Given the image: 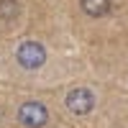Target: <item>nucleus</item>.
<instances>
[{"label": "nucleus", "instance_id": "f257e3e1", "mask_svg": "<svg viewBox=\"0 0 128 128\" xmlns=\"http://www.w3.org/2000/svg\"><path fill=\"white\" fill-rule=\"evenodd\" d=\"M18 56V64L23 69H38L41 64L46 62V49L38 44V41H23L16 51Z\"/></svg>", "mask_w": 128, "mask_h": 128}, {"label": "nucleus", "instance_id": "f03ea898", "mask_svg": "<svg viewBox=\"0 0 128 128\" xmlns=\"http://www.w3.org/2000/svg\"><path fill=\"white\" fill-rule=\"evenodd\" d=\"M18 120L23 123L26 128H41V126H46V120H49V113H46V108L41 102H23L18 108Z\"/></svg>", "mask_w": 128, "mask_h": 128}, {"label": "nucleus", "instance_id": "7ed1b4c3", "mask_svg": "<svg viewBox=\"0 0 128 128\" xmlns=\"http://www.w3.org/2000/svg\"><path fill=\"white\" fill-rule=\"evenodd\" d=\"M67 108L74 113V115H87L92 108H95V95L84 87H77V90H69L67 95Z\"/></svg>", "mask_w": 128, "mask_h": 128}, {"label": "nucleus", "instance_id": "20e7f679", "mask_svg": "<svg viewBox=\"0 0 128 128\" xmlns=\"http://www.w3.org/2000/svg\"><path fill=\"white\" fill-rule=\"evenodd\" d=\"M82 10L92 18L108 16L110 13V0H82Z\"/></svg>", "mask_w": 128, "mask_h": 128}, {"label": "nucleus", "instance_id": "39448f33", "mask_svg": "<svg viewBox=\"0 0 128 128\" xmlns=\"http://www.w3.org/2000/svg\"><path fill=\"white\" fill-rule=\"evenodd\" d=\"M18 13V3L16 0H0V18H16Z\"/></svg>", "mask_w": 128, "mask_h": 128}]
</instances>
